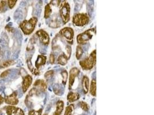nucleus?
<instances>
[{
	"label": "nucleus",
	"mask_w": 154,
	"mask_h": 115,
	"mask_svg": "<svg viewBox=\"0 0 154 115\" xmlns=\"http://www.w3.org/2000/svg\"><path fill=\"white\" fill-rule=\"evenodd\" d=\"M49 61L50 62V63L53 64L55 62V57L54 56L53 54H50V58H49Z\"/></svg>",
	"instance_id": "32"
},
{
	"label": "nucleus",
	"mask_w": 154,
	"mask_h": 115,
	"mask_svg": "<svg viewBox=\"0 0 154 115\" xmlns=\"http://www.w3.org/2000/svg\"><path fill=\"white\" fill-rule=\"evenodd\" d=\"M14 114V115H24V112L21 109L19 108H17Z\"/></svg>",
	"instance_id": "28"
},
{
	"label": "nucleus",
	"mask_w": 154,
	"mask_h": 115,
	"mask_svg": "<svg viewBox=\"0 0 154 115\" xmlns=\"http://www.w3.org/2000/svg\"><path fill=\"white\" fill-rule=\"evenodd\" d=\"M95 33V29H90L85 32L79 34L77 36V42L79 44H85L87 42L91 39L93 35Z\"/></svg>",
	"instance_id": "4"
},
{
	"label": "nucleus",
	"mask_w": 154,
	"mask_h": 115,
	"mask_svg": "<svg viewBox=\"0 0 154 115\" xmlns=\"http://www.w3.org/2000/svg\"><path fill=\"white\" fill-rule=\"evenodd\" d=\"M32 82V78L29 75H27L24 77L23 84H22V89L23 92L24 93H25L28 89L31 86V84Z\"/></svg>",
	"instance_id": "10"
},
{
	"label": "nucleus",
	"mask_w": 154,
	"mask_h": 115,
	"mask_svg": "<svg viewBox=\"0 0 154 115\" xmlns=\"http://www.w3.org/2000/svg\"><path fill=\"white\" fill-rule=\"evenodd\" d=\"M80 98V95L76 92H70L67 96L68 100L69 103H73L77 100H79Z\"/></svg>",
	"instance_id": "12"
},
{
	"label": "nucleus",
	"mask_w": 154,
	"mask_h": 115,
	"mask_svg": "<svg viewBox=\"0 0 154 115\" xmlns=\"http://www.w3.org/2000/svg\"><path fill=\"white\" fill-rule=\"evenodd\" d=\"M83 54V48L80 45L77 46V48H76V57L77 59H80L81 57L82 56Z\"/></svg>",
	"instance_id": "19"
},
{
	"label": "nucleus",
	"mask_w": 154,
	"mask_h": 115,
	"mask_svg": "<svg viewBox=\"0 0 154 115\" xmlns=\"http://www.w3.org/2000/svg\"><path fill=\"white\" fill-rule=\"evenodd\" d=\"M64 102L61 100L58 101L57 103L56 110L54 112L53 115H61L64 110Z\"/></svg>",
	"instance_id": "15"
},
{
	"label": "nucleus",
	"mask_w": 154,
	"mask_h": 115,
	"mask_svg": "<svg viewBox=\"0 0 154 115\" xmlns=\"http://www.w3.org/2000/svg\"><path fill=\"white\" fill-rule=\"evenodd\" d=\"M46 62V57L43 55H40L38 56L35 62V66L37 69H39L42 66L44 65Z\"/></svg>",
	"instance_id": "13"
},
{
	"label": "nucleus",
	"mask_w": 154,
	"mask_h": 115,
	"mask_svg": "<svg viewBox=\"0 0 154 115\" xmlns=\"http://www.w3.org/2000/svg\"></svg>",
	"instance_id": "35"
},
{
	"label": "nucleus",
	"mask_w": 154,
	"mask_h": 115,
	"mask_svg": "<svg viewBox=\"0 0 154 115\" xmlns=\"http://www.w3.org/2000/svg\"><path fill=\"white\" fill-rule=\"evenodd\" d=\"M70 7L66 1L61 2L60 7V14L64 24H66L70 20Z\"/></svg>",
	"instance_id": "3"
},
{
	"label": "nucleus",
	"mask_w": 154,
	"mask_h": 115,
	"mask_svg": "<svg viewBox=\"0 0 154 115\" xmlns=\"http://www.w3.org/2000/svg\"><path fill=\"white\" fill-rule=\"evenodd\" d=\"M42 113V109H40L38 111L32 110L29 112L28 115H41Z\"/></svg>",
	"instance_id": "25"
},
{
	"label": "nucleus",
	"mask_w": 154,
	"mask_h": 115,
	"mask_svg": "<svg viewBox=\"0 0 154 115\" xmlns=\"http://www.w3.org/2000/svg\"><path fill=\"white\" fill-rule=\"evenodd\" d=\"M60 34L68 42H72L74 37V31L72 28L70 27H65L60 31Z\"/></svg>",
	"instance_id": "6"
},
{
	"label": "nucleus",
	"mask_w": 154,
	"mask_h": 115,
	"mask_svg": "<svg viewBox=\"0 0 154 115\" xmlns=\"http://www.w3.org/2000/svg\"><path fill=\"white\" fill-rule=\"evenodd\" d=\"M40 42L44 45H49L50 43V37L48 33L44 30L40 29L36 32Z\"/></svg>",
	"instance_id": "7"
},
{
	"label": "nucleus",
	"mask_w": 154,
	"mask_h": 115,
	"mask_svg": "<svg viewBox=\"0 0 154 115\" xmlns=\"http://www.w3.org/2000/svg\"><path fill=\"white\" fill-rule=\"evenodd\" d=\"M27 65H28V69H29V70H30L32 73H33L35 69H34V67H33V66H32V63H31L30 59L28 60V61H27Z\"/></svg>",
	"instance_id": "30"
},
{
	"label": "nucleus",
	"mask_w": 154,
	"mask_h": 115,
	"mask_svg": "<svg viewBox=\"0 0 154 115\" xmlns=\"http://www.w3.org/2000/svg\"><path fill=\"white\" fill-rule=\"evenodd\" d=\"M66 51L67 52L66 56H67V58L69 59L70 56V54H71V52H72V49L71 47L69 46H67L66 47Z\"/></svg>",
	"instance_id": "27"
},
{
	"label": "nucleus",
	"mask_w": 154,
	"mask_h": 115,
	"mask_svg": "<svg viewBox=\"0 0 154 115\" xmlns=\"http://www.w3.org/2000/svg\"><path fill=\"white\" fill-rule=\"evenodd\" d=\"M51 13H52V9L50 4L46 5L44 9V18H49L50 16Z\"/></svg>",
	"instance_id": "18"
},
{
	"label": "nucleus",
	"mask_w": 154,
	"mask_h": 115,
	"mask_svg": "<svg viewBox=\"0 0 154 115\" xmlns=\"http://www.w3.org/2000/svg\"><path fill=\"white\" fill-rule=\"evenodd\" d=\"M6 112L7 115H12L14 114V112L16 111L17 109V108L13 107V106H8V107H6Z\"/></svg>",
	"instance_id": "21"
},
{
	"label": "nucleus",
	"mask_w": 154,
	"mask_h": 115,
	"mask_svg": "<svg viewBox=\"0 0 154 115\" xmlns=\"http://www.w3.org/2000/svg\"><path fill=\"white\" fill-rule=\"evenodd\" d=\"M9 70H6V71H3L1 74V78H3V77L8 76V75L9 74Z\"/></svg>",
	"instance_id": "33"
},
{
	"label": "nucleus",
	"mask_w": 154,
	"mask_h": 115,
	"mask_svg": "<svg viewBox=\"0 0 154 115\" xmlns=\"http://www.w3.org/2000/svg\"><path fill=\"white\" fill-rule=\"evenodd\" d=\"M61 75H62V82L64 85H65L67 78H68V73L66 71L64 70L61 72Z\"/></svg>",
	"instance_id": "24"
},
{
	"label": "nucleus",
	"mask_w": 154,
	"mask_h": 115,
	"mask_svg": "<svg viewBox=\"0 0 154 115\" xmlns=\"http://www.w3.org/2000/svg\"><path fill=\"white\" fill-rule=\"evenodd\" d=\"M79 105H80V107H81V108L84 111H88V110H89V107H88V104L84 102V101H81L79 103Z\"/></svg>",
	"instance_id": "23"
},
{
	"label": "nucleus",
	"mask_w": 154,
	"mask_h": 115,
	"mask_svg": "<svg viewBox=\"0 0 154 115\" xmlns=\"http://www.w3.org/2000/svg\"><path fill=\"white\" fill-rule=\"evenodd\" d=\"M34 86L35 87L38 88L40 91L43 92H45L47 88L46 83L45 82L44 80H39L36 81L34 84Z\"/></svg>",
	"instance_id": "11"
},
{
	"label": "nucleus",
	"mask_w": 154,
	"mask_h": 115,
	"mask_svg": "<svg viewBox=\"0 0 154 115\" xmlns=\"http://www.w3.org/2000/svg\"><path fill=\"white\" fill-rule=\"evenodd\" d=\"M80 73V70L76 68L73 67L70 70L69 73V89H70L72 86H73L76 77Z\"/></svg>",
	"instance_id": "8"
},
{
	"label": "nucleus",
	"mask_w": 154,
	"mask_h": 115,
	"mask_svg": "<svg viewBox=\"0 0 154 115\" xmlns=\"http://www.w3.org/2000/svg\"><path fill=\"white\" fill-rule=\"evenodd\" d=\"M14 63L13 61H7L4 62H2L0 65V67L2 68H6L13 65Z\"/></svg>",
	"instance_id": "22"
},
{
	"label": "nucleus",
	"mask_w": 154,
	"mask_h": 115,
	"mask_svg": "<svg viewBox=\"0 0 154 115\" xmlns=\"http://www.w3.org/2000/svg\"><path fill=\"white\" fill-rule=\"evenodd\" d=\"M6 4V1H1V0L0 1V12H1L3 9Z\"/></svg>",
	"instance_id": "31"
},
{
	"label": "nucleus",
	"mask_w": 154,
	"mask_h": 115,
	"mask_svg": "<svg viewBox=\"0 0 154 115\" xmlns=\"http://www.w3.org/2000/svg\"><path fill=\"white\" fill-rule=\"evenodd\" d=\"M17 93L13 92L10 96H6L4 99V101L6 104H9L11 105H16L18 103V100L17 99Z\"/></svg>",
	"instance_id": "9"
},
{
	"label": "nucleus",
	"mask_w": 154,
	"mask_h": 115,
	"mask_svg": "<svg viewBox=\"0 0 154 115\" xmlns=\"http://www.w3.org/2000/svg\"><path fill=\"white\" fill-rule=\"evenodd\" d=\"M96 64V50L93 51L90 56L80 62V65L84 70L92 69Z\"/></svg>",
	"instance_id": "2"
},
{
	"label": "nucleus",
	"mask_w": 154,
	"mask_h": 115,
	"mask_svg": "<svg viewBox=\"0 0 154 115\" xmlns=\"http://www.w3.org/2000/svg\"><path fill=\"white\" fill-rule=\"evenodd\" d=\"M4 101V99L2 97V96L0 95V105Z\"/></svg>",
	"instance_id": "34"
},
{
	"label": "nucleus",
	"mask_w": 154,
	"mask_h": 115,
	"mask_svg": "<svg viewBox=\"0 0 154 115\" xmlns=\"http://www.w3.org/2000/svg\"><path fill=\"white\" fill-rule=\"evenodd\" d=\"M96 89H97V86H96V80H92L91 83L90 85V93L93 96H96Z\"/></svg>",
	"instance_id": "17"
},
{
	"label": "nucleus",
	"mask_w": 154,
	"mask_h": 115,
	"mask_svg": "<svg viewBox=\"0 0 154 115\" xmlns=\"http://www.w3.org/2000/svg\"><path fill=\"white\" fill-rule=\"evenodd\" d=\"M8 5H9V7L12 9L14 7V6L15 5L17 1L16 0H9V1H8Z\"/></svg>",
	"instance_id": "29"
},
{
	"label": "nucleus",
	"mask_w": 154,
	"mask_h": 115,
	"mask_svg": "<svg viewBox=\"0 0 154 115\" xmlns=\"http://www.w3.org/2000/svg\"><path fill=\"white\" fill-rule=\"evenodd\" d=\"M73 110H74V105L73 104L69 105L66 108L64 115H72Z\"/></svg>",
	"instance_id": "20"
},
{
	"label": "nucleus",
	"mask_w": 154,
	"mask_h": 115,
	"mask_svg": "<svg viewBox=\"0 0 154 115\" xmlns=\"http://www.w3.org/2000/svg\"><path fill=\"white\" fill-rule=\"evenodd\" d=\"M82 86L84 93L87 94L90 88V81L89 78L87 76H84L82 79Z\"/></svg>",
	"instance_id": "14"
},
{
	"label": "nucleus",
	"mask_w": 154,
	"mask_h": 115,
	"mask_svg": "<svg viewBox=\"0 0 154 115\" xmlns=\"http://www.w3.org/2000/svg\"><path fill=\"white\" fill-rule=\"evenodd\" d=\"M68 58L66 56L65 54H61L60 55L57 59V62L58 64L62 65V66H64L68 62Z\"/></svg>",
	"instance_id": "16"
},
{
	"label": "nucleus",
	"mask_w": 154,
	"mask_h": 115,
	"mask_svg": "<svg viewBox=\"0 0 154 115\" xmlns=\"http://www.w3.org/2000/svg\"><path fill=\"white\" fill-rule=\"evenodd\" d=\"M89 21V17L86 13H77L73 17V23L75 26L82 27Z\"/></svg>",
	"instance_id": "5"
},
{
	"label": "nucleus",
	"mask_w": 154,
	"mask_h": 115,
	"mask_svg": "<svg viewBox=\"0 0 154 115\" xmlns=\"http://www.w3.org/2000/svg\"><path fill=\"white\" fill-rule=\"evenodd\" d=\"M53 75H54V71L53 70H50L44 74V77L47 80H49V79L51 78L53 76Z\"/></svg>",
	"instance_id": "26"
},
{
	"label": "nucleus",
	"mask_w": 154,
	"mask_h": 115,
	"mask_svg": "<svg viewBox=\"0 0 154 115\" xmlns=\"http://www.w3.org/2000/svg\"><path fill=\"white\" fill-rule=\"evenodd\" d=\"M38 19L35 17L31 18L29 20H24L20 24V28L22 30L23 32L28 35L32 33L35 29L36 24L37 23Z\"/></svg>",
	"instance_id": "1"
}]
</instances>
